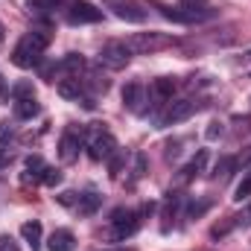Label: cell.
Listing matches in <instances>:
<instances>
[{
    "mask_svg": "<svg viewBox=\"0 0 251 251\" xmlns=\"http://www.w3.org/2000/svg\"><path fill=\"white\" fill-rule=\"evenodd\" d=\"M9 137H12V126H9V123H0V143H6Z\"/></svg>",
    "mask_w": 251,
    "mask_h": 251,
    "instance_id": "obj_33",
    "label": "cell"
},
{
    "mask_svg": "<svg viewBox=\"0 0 251 251\" xmlns=\"http://www.w3.org/2000/svg\"><path fill=\"white\" fill-rule=\"evenodd\" d=\"M158 9H161V15L164 18H170V21H176V24H196V21H204L210 12H204V9H187V6H164V3H155Z\"/></svg>",
    "mask_w": 251,
    "mask_h": 251,
    "instance_id": "obj_9",
    "label": "cell"
},
{
    "mask_svg": "<svg viewBox=\"0 0 251 251\" xmlns=\"http://www.w3.org/2000/svg\"><path fill=\"white\" fill-rule=\"evenodd\" d=\"M56 201H59V204H64V207H76L79 196H76L73 190H64V193H59V196H56Z\"/></svg>",
    "mask_w": 251,
    "mask_h": 251,
    "instance_id": "obj_26",
    "label": "cell"
},
{
    "mask_svg": "<svg viewBox=\"0 0 251 251\" xmlns=\"http://www.w3.org/2000/svg\"><path fill=\"white\" fill-rule=\"evenodd\" d=\"M173 94H176V79H173V76H161V79L152 82V97H155L158 102L173 100Z\"/></svg>",
    "mask_w": 251,
    "mask_h": 251,
    "instance_id": "obj_15",
    "label": "cell"
},
{
    "mask_svg": "<svg viewBox=\"0 0 251 251\" xmlns=\"http://www.w3.org/2000/svg\"><path fill=\"white\" fill-rule=\"evenodd\" d=\"M59 94H62L64 100H85V85H82V79L79 76H70V79H62L59 82Z\"/></svg>",
    "mask_w": 251,
    "mask_h": 251,
    "instance_id": "obj_16",
    "label": "cell"
},
{
    "mask_svg": "<svg viewBox=\"0 0 251 251\" xmlns=\"http://www.w3.org/2000/svg\"><path fill=\"white\" fill-rule=\"evenodd\" d=\"M67 21L70 24H100L102 21V9H97L88 0H73L67 9Z\"/></svg>",
    "mask_w": 251,
    "mask_h": 251,
    "instance_id": "obj_8",
    "label": "cell"
},
{
    "mask_svg": "<svg viewBox=\"0 0 251 251\" xmlns=\"http://www.w3.org/2000/svg\"><path fill=\"white\" fill-rule=\"evenodd\" d=\"M102 6L126 24H143L146 21V9L137 0H102Z\"/></svg>",
    "mask_w": 251,
    "mask_h": 251,
    "instance_id": "obj_6",
    "label": "cell"
},
{
    "mask_svg": "<svg viewBox=\"0 0 251 251\" xmlns=\"http://www.w3.org/2000/svg\"><path fill=\"white\" fill-rule=\"evenodd\" d=\"M181 201H184L181 193H167V199H164V204H161V231H164V234H170V231L176 228Z\"/></svg>",
    "mask_w": 251,
    "mask_h": 251,
    "instance_id": "obj_10",
    "label": "cell"
},
{
    "mask_svg": "<svg viewBox=\"0 0 251 251\" xmlns=\"http://www.w3.org/2000/svg\"><path fill=\"white\" fill-rule=\"evenodd\" d=\"M0 251H21V249H18V243H15L12 237L3 234V237H0Z\"/></svg>",
    "mask_w": 251,
    "mask_h": 251,
    "instance_id": "obj_32",
    "label": "cell"
},
{
    "mask_svg": "<svg viewBox=\"0 0 251 251\" xmlns=\"http://www.w3.org/2000/svg\"><path fill=\"white\" fill-rule=\"evenodd\" d=\"M146 176V155H134V178Z\"/></svg>",
    "mask_w": 251,
    "mask_h": 251,
    "instance_id": "obj_30",
    "label": "cell"
},
{
    "mask_svg": "<svg viewBox=\"0 0 251 251\" xmlns=\"http://www.w3.org/2000/svg\"><path fill=\"white\" fill-rule=\"evenodd\" d=\"M199 108H201V102H196V100H178V102H170L167 111L155 120V126H158V128H167V126H173V123H181V120L193 117Z\"/></svg>",
    "mask_w": 251,
    "mask_h": 251,
    "instance_id": "obj_5",
    "label": "cell"
},
{
    "mask_svg": "<svg viewBox=\"0 0 251 251\" xmlns=\"http://www.w3.org/2000/svg\"><path fill=\"white\" fill-rule=\"evenodd\" d=\"M131 62V50L126 47V41H108L100 50V64H105L108 70H123Z\"/></svg>",
    "mask_w": 251,
    "mask_h": 251,
    "instance_id": "obj_7",
    "label": "cell"
},
{
    "mask_svg": "<svg viewBox=\"0 0 251 251\" xmlns=\"http://www.w3.org/2000/svg\"><path fill=\"white\" fill-rule=\"evenodd\" d=\"M173 44H176V38H170V35H164V32H134V35L126 41V47H128L131 53H137V56H149V53L167 50V47H173Z\"/></svg>",
    "mask_w": 251,
    "mask_h": 251,
    "instance_id": "obj_2",
    "label": "cell"
},
{
    "mask_svg": "<svg viewBox=\"0 0 251 251\" xmlns=\"http://www.w3.org/2000/svg\"><path fill=\"white\" fill-rule=\"evenodd\" d=\"M123 170H126V152L117 149V152L108 158V176H111V178H120V176H123Z\"/></svg>",
    "mask_w": 251,
    "mask_h": 251,
    "instance_id": "obj_24",
    "label": "cell"
},
{
    "mask_svg": "<svg viewBox=\"0 0 251 251\" xmlns=\"http://www.w3.org/2000/svg\"><path fill=\"white\" fill-rule=\"evenodd\" d=\"M231 228H234V219H228V222H222V225H213V228H210V237L219 240V237H225Z\"/></svg>",
    "mask_w": 251,
    "mask_h": 251,
    "instance_id": "obj_27",
    "label": "cell"
},
{
    "mask_svg": "<svg viewBox=\"0 0 251 251\" xmlns=\"http://www.w3.org/2000/svg\"><path fill=\"white\" fill-rule=\"evenodd\" d=\"M59 181H62V173H59V170H53V167H47V173H44V184L56 187Z\"/></svg>",
    "mask_w": 251,
    "mask_h": 251,
    "instance_id": "obj_31",
    "label": "cell"
},
{
    "mask_svg": "<svg viewBox=\"0 0 251 251\" xmlns=\"http://www.w3.org/2000/svg\"><path fill=\"white\" fill-rule=\"evenodd\" d=\"M222 131H225V126L219 123V120H213V123L207 126V131H204V134H207V140H216V137H222Z\"/></svg>",
    "mask_w": 251,
    "mask_h": 251,
    "instance_id": "obj_28",
    "label": "cell"
},
{
    "mask_svg": "<svg viewBox=\"0 0 251 251\" xmlns=\"http://www.w3.org/2000/svg\"><path fill=\"white\" fill-rule=\"evenodd\" d=\"M102 204V196L100 193H94V190H88L85 196H79V201H76V210H79V216H91V213H97V207Z\"/></svg>",
    "mask_w": 251,
    "mask_h": 251,
    "instance_id": "obj_18",
    "label": "cell"
},
{
    "mask_svg": "<svg viewBox=\"0 0 251 251\" xmlns=\"http://www.w3.org/2000/svg\"><path fill=\"white\" fill-rule=\"evenodd\" d=\"M140 210L134 213V210H128V207H117L114 213H111V240L114 243H123L128 237H134L137 234V228H140Z\"/></svg>",
    "mask_w": 251,
    "mask_h": 251,
    "instance_id": "obj_4",
    "label": "cell"
},
{
    "mask_svg": "<svg viewBox=\"0 0 251 251\" xmlns=\"http://www.w3.org/2000/svg\"><path fill=\"white\" fill-rule=\"evenodd\" d=\"M9 164H12V152H9V149H0V170L9 167Z\"/></svg>",
    "mask_w": 251,
    "mask_h": 251,
    "instance_id": "obj_34",
    "label": "cell"
},
{
    "mask_svg": "<svg viewBox=\"0 0 251 251\" xmlns=\"http://www.w3.org/2000/svg\"><path fill=\"white\" fill-rule=\"evenodd\" d=\"M21 237L32 246V251H38V243H41V222H24Z\"/></svg>",
    "mask_w": 251,
    "mask_h": 251,
    "instance_id": "obj_21",
    "label": "cell"
},
{
    "mask_svg": "<svg viewBox=\"0 0 251 251\" xmlns=\"http://www.w3.org/2000/svg\"><path fill=\"white\" fill-rule=\"evenodd\" d=\"M237 170V158H219L216 161V167H213V178H219V181H228L231 178V173Z\"/></svg>",
    "mask_w": 251,
    "mask_h": 251,
    "instance_id": "obj_20",
    "label": "cell"
},
{
    "mask_svg": "<svg viewBox=\"0 0 251 251\" xmlns=\"http://www.w3.org/2000/svg\"><path fill=\"white\" fill-rule=\"evenodd\" d=\"M85 134H91V137H88V158H91V161H108V158L117 152L114 134H108L100 123H94V128L85 131Z\"/></svg>",
    "mask_w": 251,
    "mask_h": 251,
    "instance_id": "obj_3",
    "label": "cell"
},
{
    "mask_svg": "<svg viewBox=\"0 0 251 251\" xmlns=\"http://www.w3.org/2000/svg\"><path fill=\"white\" fill-rule=\"evenodd\" d=\"M9 94H12V100H32L35 97V88H32L29 79H24V82H15L9 88Z\"/></svg>",
    "mask_w": 251,
    "mask_h": 251,
    "instance_id": "obj_23",
    "label": "cell"
},
{
    "mask_svg": "<svg viewBox=\"0 0 251 251\" xmlns=\"http://www.w3.org/2000/svg\"><path fill=\"white\" fill-rule=\"evenodd\" d=\"M178 155V140L176 143H167V158H176Z\"/></svg>",
    "mask_w": 251,
    "mask_h": 251,
    "instance_id": "obj_36",
    "label": "cell"
},
{
    "mask_svg": "<svg viewBox=\"0 0 251 251\" xmlns=\"http://www.w3.org/2000/svg\"><path fill=\"white\" fill-rule=\"evenodd\" d=\"M24 167H26V173H24V181H26V184H29V181H32V184H35V181H44L47 164H44V161H41L38 155H29Z\"/></svg>",
    "mask_w": 251,
    "mask_h": 251,
    "instance_id": "obj_14",
    "label": "cell"
},
{
    "mask_svg": "<svg viewBox=\"0 0 251 251\" xmlns=\"http://www.w3.org/2000/svg\"><path fill=\"white\" fill-rule=\"evenodd\" d=\"M204 167H207V149H199V152H196V158H193L187 167L181 170L178 181H193L196 176H201V173H204Z\"/></svg>",
    "mask_w": 251,
    "mask_h": 251,
    "instance_id": "obj_13",
    "label": "cell"
},
{
    "mask_svg": "<svg viewBox=\"0 0 251 251\" xmlns=\"http://www.w3.org/2000/svg\"><path fill=\"white\" fill-rule=\"evenodd\" d=\"M82 140H85V128H67V131H64L62 143H59V155H62L64 164L76 161V155H79V149H82Z\"/></svg>",
    "mask_w": 251,
    "mask_h": 251,
    "instance_id": "obj_11",
    "label": "cell"
},
{
    "mask_svg": "<svg viewBox=\"0 0 251 251\" xmlns=\"http://www.w3.org/2000/svg\"><path fill=\"white\" fill-rule=\"evenodd\" d=\"M123 105L134 114H143V85L140 82H128L123 88Z\"/></svg>",
    "mask_w": 251,
    "mask_h": 251,
    "instance_id": "obj_12",
    "label": "cell"
},
{
    "mask_svg": "<svg viewBox=\"0 0 251 251\" xmlns=\"http://www.w3.org/2000/svg\"><path fill=\"white\" fill-rule=\"evenodd\" d=\"M47 249L50 251H70L73 249V234L67 228H56L50 234V240H47Z\"/></svg>",
    "mask_w": 251,
    "mask_h": 251,
    "instance_id": "obj_17",
    "label": "cell"
},
{
    "mask_svg": "<svg viewBox=\"0 0 251 251\" xmlns=\"http://www.w3.org/2000/svg\"><path fill=\"white\" fill-rule=\"evenodd\" d=\"M249 196H251V176H249V178H243V184L237 187V196H234V199H237V201H243V199H249Z\"/></svg>",
    "mask_w": 251,
    "mask_h": 251,
    "instance_id": "obj_29",
    "label": "cell"
},
{
    "mask_svg": "<svg viewBox=\"0 0 251 251\" xmlns=\"http://www.w3.org/2000/svg\"><path fill=\"white\" fill-rule=\"evenodd\" d=\"M207 207H210V199H201V201H190L187 216H190V219H196V216H201V213H204Z\"/></svg>",
    "mask_w": 251,
    "mask_h": 251,
    "instance_id": "obj_25",
    "label": "cell"
},
{
    "mask_svg": "<svg viewBox=\"0 0 251 251\" xmlns=\"http://www.w3.org/2000/svg\"><path fill=\"white\" fill-rule=\"evenodd\" d=\"M82 85H85V91H91V94H105V91L111 88V82H108L105 76H100V73H91L88 79H82Z\"/></svg>",
    "mask_w": 251,
    "mask_h": 251,
    "instance_id": "obj_22",
    "label": "cell"
},
{
    "mask_svg": "<svg viewBox=\"0 0 251 251\" xmlns=\"http://www.w3.org/2000/svg\"><path fill=\"white\" fill-rule=\"evenodd\" d=\"M243 222H249V225H251V204L246 207V213H243Z\"/></svg>",
    "mask_w": 251,
    "mask_h": 251,
    "instance_id": "obj_37",
    "label": "cell"
},
{
    "mask_svg": "<svg viewBox=\"0 0 251 251\" xmlns=\"http://www.w3.org/2000/svg\"><path fill=\"white\" fill-rule=\"evenodd\" d=\"M35 114H41V105L35 102V97L32 100H15V117L18 120H32Z\"/></svg>",
    "mask_w": 251,
    "mask_h": 251,
    "instance_id": "obj_19",
    "label": "cell"
},
{
    "mask_svg": "<svg viewBox=\"0 0 251 251\" xmlns=\"http://www.w3.org/2000/svg\"><path fill=\"white\" fill-rule=\"evenodd\" d=\"M47 44H50V35H47V32H41V29L26 32V35L18 41V47L12 50V64H18V67H24V70L35 67V64L41 62V53L47 50Z\"/></svg>",
    "mask_w": 251,
    "mask_h": 251,
    "instance_id": "obj_1",
    "label": "cell"
},
{
    "mask_svg": "<svg viewBox=\"0 0 251 251\" xmlns=\"http://www.w3.org/2000/svg\"><path fill=\"white\" fill-rule=\"evenodd\" d=\"M6 41V29H3V24H0V44Z\"/></svg>",
    "mask_w": 251,
    "mask_h": 251,
    "instance_id": "obj_38",
    "label": "cell"
},
{
    "mask_svg": "<svg viewBox=\"0 0 251 251\" xmlns=\"http://www.w3.org/2000/svg\"><path fill=\"white\" fill-rule=\"evenodd\" d=\"M207 0H181V6H187V9H201Z\"/></svg>",
    "mask_w": 251,
    "mask_h": 251,
    "instance_id": "obj_35",
    "label": "cell"
}]
</instances>
